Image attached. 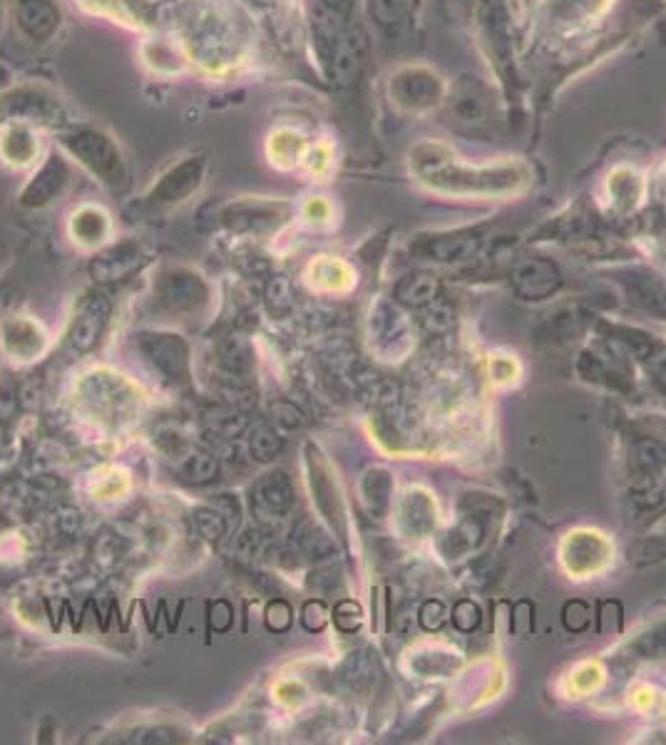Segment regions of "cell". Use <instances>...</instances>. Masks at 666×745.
<instances>
[{
    "label": "cell",
    "mask_w": 666,
    "mask_h": 745,
    "mask_svg": "<svg viewBox=\"0 0 666 745\" xmlns=\"http://www.w3.org/2000/svg\"><path fill=\"white\" fill-rule=\"evenodd\" d=\"M212 298V289L192 269H167L157 279L153 301L155 308L170 318H192L202 314Z\"/></svg>",
    "instance_id": "cell-1"
},
{
    "label": "cell",
    "mask_w": 666,
    "mask_h": 745,
    "mask_svg": "<svg viewBox=\"0 0 666 745\" xmlns=\"http://www.w3.org/2000/svg\"><path fill=\"white\" fill-rule=\"evenodd\" d=\"M63 145L102 184L112 187V190H120V187L127 184V165L117 145L108 135H102L98 129H78L65 137Z\"/></svg>",
    "instance_id": "cell-2"
},
{
    "label": "cell",
    "mask_w": 666,
    "mask_h": 745,
    "mask_svg": "<svg viewBox=\"0 0 666 745\" xmlns=\"http://www.w3.org/2000/svg\"><path fill=\"white\" fill-rule=\"evenodd\" d=\"M137 353L159 375V381L170 383L174 388L190 385L192 381V353L190 343L177 334L147 331L135 338Z\"/></svg>",
    "instance_id": "cell-3"
},
{
    "label": "cell",
    "mask_w": 666,
    "mask_h": 745,
    "mask_svg": "<svg viewBox=\"0 0 666 745\" xmlns=\"http://www.w3.org/2000/svg\"><path fill=\"white\" fill-rule=\"evenodd\" d=\"M82 398L90 403L92 410H98L100 420H127V415L137 410V391L125 383L120 375L92 373L86 383Z\"/></svg>",
    "instance_id": "cell-4"
},
{
    "label": "cell",
    "mask_w": 666,
    "mask_h": 745,
    "mask_svg": "<svg viewBox=\"0 0 666 745\" xmlns=\"http://www.w3.org/2000/svg\"><path fill=\"white\" fill-rule=\"evenodd\" d=\"M112 316V301L102 291H92L78 304L70 326V346L78 353H90L105 336Z\"/></svg>",
    "instance_id": "cell-5"
},
{
    "label": "cell",
    "mask_w": 666,
    "mask_h": 745,
    "mask_svg": "<svg viewBox=\"0 0 666 745\" xmlns=\"http://www.w3.org/2000/svg\"><path fill=\"white\" fill-rule=\"evenodd\" d=\"M391 95L403 110H430L443 98V82L426 68H406L391 80Z\"/></svg>",
    "instance_id": "cell-6"
},
{
    "label": "cell",
    "mask_w": 666,
    "mask_h": 745,
    "mask_svg": "<svg viewBox=\"0 0 666 745\" xmlns=\"http://www.w3.org/2000/svg\"><path fill=\"white\" fill-rule=\"evenodd\" d=\"M0 343H3V351L13 358L18 363H31L37 361L48 348V338L41 324H35L31 318H15L8 320L0 331Z\"/></svg>",
    "instance_id": "cell-7"
},
{
    "label": "cell",
    "mask_w": 666,
    "mask_h": 745,
    "mask_svg": "<svg viewBox=\"0 0 666 745\" xmlns=\"http://www.w3.org/2000/svg\"><path fill=\"white\" fill-rule=\"evenodd\" d=\"M204 165L200 159H187V162L172 167L170 172L162 174L157 187L149 192V202L155 204H182L187 196H192L202 187Z\"/></svg>",
    "instance_id": "cell-8"
},
{
    "label": "cell",
    "mask_w": 666,
    "mask_h": 745,
    "mask_svg": "<svg viewBox=\"0 0 666 745\" xmlns=\"http://www.w3.org/2000/svg\"><path fill=\"white\" fill-rule=\"evenodd\" d=\"M560 284H562L560 271L555 263H550V261L528 259V261H520L518 267L512 269V286L522 298L542 301L555 294Z\"/></svg>",
    "instance_id": "cell-9"
},
{
    "label": "cell",
    "mask_w": 666,
    "mask_h": 745,
    "mask_svg": "<svg viewBox=\"0 0 666 745\" xmlns=\"http://www.w3.org/2000/svg\"><path fill=\"white\" fill-rule=\"evenodd\" d=\"M296 503V489L286 473L274 470V473L261 475L255 485H251V505L259 512L281 517L286 515Z\"/></svg>",
    "instance_id": "cell-10"
},
{
    "label": "cell",
    "mask_w": 666,
    "mask_h": 745,
    "mask_svg": "<svg viewBox=\"0 0 666 745\" xmlns=\"http://www.w3.org/2000/svg\"><path fill=\"white\" fill-rule=\"evenodd\" d=\"M70 237L82 249H98L112 237V222L105 210L95 204H82L70 216Z\"/></svg>",
    "instance_id": "cell-11"
},
{
    "label": "cell",
    "mask_w": 666,
    "mask_h": 745,
    "mask_svg": "<svg viewBox=\"0 0 666 745\" xmlns=\"http://www.w3.org/2000/svg\"><path fill=\"white\" fill-rule=\"evenodd\" d=\"M37 157V135L27 122H8L0 129V159L15 169L33 165Z\"/></svg>",
    "instance_id": "cell-12"
},
{
    "label": "cell",
    "mask_w": 666,
    "mask_h": 745,
    "mask_svg": "<svg viewBox=\"0 0 666 745\" xmlns=\"http://www.w3.org/2000/svg\"><path fill=\"white\" fill-rule=\"evenodd\" d=\"M18 25L33 41H48L60 25L58 5L53 0H21L18 3Z\"/></svg>",
    "instance_id": "cell-13"
},
{
    "label": "cell",
    "mask_w": 666,
    "mask_h": 745,
    "mask_svg": "<svg viewBox=\"0 0 666 745\" xmlns=\"http://www.w3.org/2000/svg\"><path fill=\"white\" fill-rule=\"evenodd\" d=\"M65 184H68V167L58 157H50V162H45L37 177H33V182L25 187L21 200L23 204L41 210V206L58 200Z\"/></svg>",
    "instance_id": "cell-14"
},
{
    "label": "cell",
    "mask_w": 666,
    "mask_h": 745,
    "mask_svg": "<svg viewBox=\"0 0 666 745\" xmlns=\"http://www.w3.org/2000/svg\"><path fill=\"white\" fill-rule=\"evenodd\" d=\"M139 251L133 244H120V247L110 249L92 261V276L100 284H117V281L127 279L129 273L137 269Z\"/></svg>",
    "instance_id": "cell-15"
},
{
    "label": "cell",
    "mask_w": 666,
    "mask_h": 745,
    "mask_svg": "<svg viewBox=\"0 0 666 745\" xmlns=\"http://www.w3.org/2000/svg\"><path fill=\"white\" fill-rule=\"evenodd\" d=\"M440 294V281L436 276H430V273H408V276H403L396 286V301L400 306H408V308H426L438 301Z\"/></svg>",
    "instance_id": "cell-16"
},
{
    "label": "cell",
    "mask_w": 666,
    "mask_h": 745,
    "mask_svg": "<svg viewBox=\"0 0 666 745\" xmlns=\"http://www.w3.org/2000/svg\"><path fill=\"white\" fill-rule=\"evenodd\" d=\"M143 58L145 63L159 75H174L184 68V53L174 41L159 37V41H149L143 45Z\"/></svg>",
    "instance_id": "cell-17"
},
{
    "label": "cell",
    "mask_w": 666,
    "mask_h": 745,
    "mask_svg": "<svg viewBox=\"0 0 666 745\" xmlns=\"http://www.w3.org/2000/svg\"><path fill=\"white\" fill-rule=\"evenodd\" d=\"M304 153H306L304 139L294 129L281 127L269 137V157H271V162L281 169L298 165V159L304 157Z\"/></svg>",
    "instance_id": "cell-18"
},
{
    "label": "cell",
    "mask_w": 666,
    "mask_h": 745,
    "mask_svg": "<svg viewBox=\"0 0 666 745\" xmlns=\"http://www.w3.org/2000/svg\"><path fill=\"white\" fill-rule=\"evenodd\" d=\"M481 247V241L471 234H458V237H445V239H436L433 244L428 247V253L433 257L436 261H443V263H455V261H465V259H473V253Z\"/></svg>",
    "instance_id": "cell-19"
},
{
    "label": "cell",
    "mask_w": 666,
    "mask_h": 745,
    "mask_svg": "<svg viewBox=\"0 0 666 745\" xmlns=\"http://www.w3.org/2000/svg\"><path fill=\"white\" fill-rule=\"evenodd\" d=\"M361 493H363L365 507H369L373 515L386 512L388 497H391V477H388V473H383V470H371V473L363 477Z\"/></svg>",
    "instance_id": "cell-20"
},
{
    "label": "cell",
    "mask_w": 666,
    "mask_h": 745,
    "mask_svg": "<svg viewBox=\"0 0 666 745\" xmlns=\"http://www.w3.org/2000/svg\"><path fill=\"white\" fill-rule=\"evenodd\" d=\"M296 544H298V550H302L306 556H312V560H324V556L334 554V542L308 520H304L296 527Z\"/></svg>",
    "instance_id": "cell-21"
},
{
    "label": "cell",
    "mask_w": 666,
    "mask_h": 745,
    "mask_svg": "<svg viewBox=\"0 0 666 745\" xmlns=\"http://www.w3.org/2000/svg\"><path fill=\"white\" fill-rule=\"evenodd\" d=\"M219 361L229 373H247L251 368L249 343L244 341L241 336L227 338V343H224L222 351H219Z\"/></svg>",
    "instance_id": "cell-22"
},
{
    "label": "cell",
    "mask_w": 666,
    "mask_h": 745,
    "mask_svg": "<svg viewBox=\"0 0 666 745\" xmlns=\"http://www.w3.org/2000/svg\"><path fill=\"white\" fill-rule=\"evenodd\" d=\"M249 448H251V458L255 460L271 462L279 455L281 448H284V440L279 438V432L274 428L259 426L255 432H251Z\"/></svg>",
    "instance_id": "cell-23"
},
{
    "label": "cell",
    "mask_w": 666,
    "mask_h": 745,
    "mask_svg": "<svg viewBox=\"0 0 666 745\" xmlns=\"http://www.w3.org/2000/svg\"><path fill=\"white\" fill-rule=\"evenodd\" d=\"M371 13L386 33H398L406 18V0H371Z\"/></svg>",
    "instance_id": "cell-24"
},
{
    "label": "cell",
    "mask_w": 666,
    "mask_h": 745,
    "mask_svg": "<svg viewBox=\"0 0 666 745\" xmlns=\"http://www.w3.org/2000/svg\"><path fill=\"white\" fill-rule=\"evenodd\" d=\"M341 678L355 691H363L373 681V662L369 654H353L341 668Z\"/></svg>",
    "instance_id": "cell-25"
},
{
    "label": "cell",
    "mask_w": 666,
    "mask_h": 745,
    "mask_svg": "<svg viewBox=\"0 0 666 745\" xmlns=\"http://www.w3.org/2000/svg\"><path fill=\"white\" fill-rule=\"evenodd\" d=\"M194 524H196V532H200L204 540L210 542H217L222 540L224 534L229 530V522L224 520V515L217 512L214 507H200L194 512Z\"/></svg>",
    "instance_id": "cell-26"
},
{
    "label": "cell",
    "mask_w": 666,
    "mask_h": 745,
    "mask_svg": "<svg viewBox=\"0 0 666 745\" xmlns=\"http://www.w3.org/2000/svg\"><path fill=\"white\" fill-rule=\"evenodd\" d=\"M634 460L644 473H656L666 467V445L659 440H640L634 445Z\"/></svg>",
    "instance_id": "cell-27"
},
{
    "label": "cell",
    "mask_w": 666,
    "mask_h": 745,
    "mask_svg": "<svg viewBox=\"0 0 666 745\" xmlns=\"http://www.w3.org/2000/svg\"><path fill=\"white\" fill-rule=\"evenodd\" d=\"M267 304L274 316H286L294 306V291L286 276H274L267 286Z\"/></svg>",
    "instance_id": "cell-28"
},
{
    "label": "cell",
    "mask_w": 666,
    "mask_h": 745,
    "mask_svg": "<svg viewBox=\"0 0 666 745\" xmlns=\"http://www.w3.org/2000/svg\"><path fill=\"white\" fill-rule=\"evenodd\" d=\"M334 624L336 629L343 631V634H355V631H359L363 624L361 603L353 599H341L334 607Z\"/></svg>",
    "instance_id": "cell-29"
},
{
    "label": "cell",
    "mask_w": 666,
    "mask_h": 745,
    "mask_svg": "<svg viewBox=\"0 0 666 745\" xmlns=\"http://www.w3.org/2000/svg\"><path fill=\"white\" fill-rule=\"evenodd\" d=\"M217 460L212 455H204V452H194V455L187 458L182 473L190 483H210V479L217 477Z\"/></svg>",
    "instance_id": "cell-30"
},
{
    "label": "cell",
    "mask_w": 666,
    "mask_h": 745,
    "mask_svg": "<svg viewBox=\"0 0 666 745\" xmlns=\"http://www.w3.org/2000/svg\"><path fill=\"white\" fill-rule=\"evenodd\" d=\"M562 624H565L569 634H582L592 624V611L582 599H572L562 607Z\"/></svg>",
    "instance_id": "cell-31"
},
{
    "label": "cell",
    "mask_w": 666,
    "mask_h": 745,
    "mask_svg": "<svg viewBox=\"0 0 666 745\" xmlns=\"http://www.w3.org/2000/svg\"><path fill=\"white\" fill-rule=\"evenodd\" d=\"M445 621H448V609L440 599H428L424 601V607L418 609V624L420 629L428 631V634H436V631L443 629Z\"/></svg>",
    "instance_id": "cell-32"
},
{
    "label": "cell",
    "mask_w": 666,
    "mask_h": 745,
    "mask_svg": "<svg viewBox=\"0 0 666 745\" xmlns=\"http://www.w3.org/2000/svg\"><path fill=\"white\" fill-rule=\"evenodd\" d=\"M483 614H481V607L473 599H461L453 607V624L458 631H463V634H473V631L481 627Z\"/></svg>",
    "instance_id": "cell-33"
},
{
    "label": "cell",
    "mask_w": 666,
    "mask_h": 745,
    "mask_svg": "<svg viewBox=\"0 0 666 745\" xmlns=\"http://www.w3.org/2000/svg\"><path fill=\"white\" fill-rule=\"evenodd\" d=\"M424 328L430 336H445L450 328H453V314H450V308L443 304H436V301L426 306Z\"/></svg>",
    "instance_id": "cell-34"
},
{
    "label": "cell",
    "mask_w": 666,
    "mask_h": 745,
    "mask_svg": "<svg viewBox=\"0 0 666 745\" xmlns=\"http://www.w3.org/2000/svg\"><path fill=\"white\" fill-rule=\"evenodd\" d=\"M302 624L306 631H312V634H318V631H324L328 624V609L321 599H314V601H306L304 609H302Z\"/></svg>",
    "instance_id": "cell-35"
},
{
    "label": "cell",
    "mask_w": 666,
    "mask_h": 745,
    "mask_svg": "<svg viewBox=\"0 0 666 745\" xmlns=\"http://www.w3.org/2000/svg\"><path fill=\"white\" fill-rule=\"evenodd\" d=\"M291 621H294V611H291V607L284 599H276L269 603L267 627L274 631V634H284V631H289Z\"/></svg>",
    "instance_id": "cell-36"
},
{
    "label": "cell",
    "mask_w": 666,
    "mask_h": 745,
    "mask_svg": "<svg viewBox=\"0 0 666 745\" xmlns=\"http://www.w3.org/2000/svg\"><path fill=\"white\" fill-rule=\"evenodd\" d=\"M622 631V603L602 601L599 603V634H617Z\"/></svg>",
    "instance_id": "cell-37"
},
{
    "label": "cell",
    "mask_w": 666,
    "mask_h": 745,
    "mask_svg": "<svg viewBox=\"0 0 666 745\" xmlns=\"http://www.w3.org/2000/svg\"><path fill=\"white\" fill-rule=\"evenodd\" d=\"M636 651H640V654L646 656V658L666 656V624L650 631L646 636H642L640 644H636Z\"/></svg>",
    "instance_id": "cell-38"
},
{
    "label": "cell",
    "mask_w": 666,
    "mask_h": 745,
    "mask_svg": "<svg viewBox=\"0 0 666 745\" xmlns=\"http://www.w3.org/2000/svg\"><path fill=\"white\" fill-rule=\"evenodd\" d=\"M632 499H634V503L640 505V507H644V509H650V507L654 509V507H659V505L664 503L666 495H664V489H662L659 485L644 483V485H640V487H634Z\"/></svg>",
    "instance_id": "cell-39"
},
{
    "label": "cell",
    "mask_w": 666,
    "mask_h": 745,
    "mask_svg": "<svg viewBox=\"0 0 666 745\" xmlns=\"http://www.w3.org/2000/svg\"><path fill=\"white\" fill-rule=\"evenodd\" d=\"M515 617H512V631H518V634H528L532 629V617H522V611H534L532 603L528 599H522L515 603Z\"/></svg>",
    "instance_id": "cell-40"
},
{
    "label": "cell",
    "mask_w": 666,
    "mask_h": 745,
    "mask_svg": "<svg viewBox=\"0 0 666 745\" xmlns=\"http://www.w3.org/2000/svg\"><path fill=\"white\" fill-rule=\"evenodd\" d=\"M597 3H602V0H557V5L565 13H589L595 11Z\"/></svg>",
    "instance_id": "cell-41"
},
{
    "label": "cell",
    "mask_w": 666,
    "mask_h": 745,
    "mask_svg": "<svg viewBox=\"0 0 666 745\" xmlns=\"http://www.w3.org/2000/svg\"><path fill=\"white\" fill-rule=\"evenodd\" d=\"M652 379L662 391H666V353L652 358Z\"/></svg>",
    "instance_id": "cell-42"
}]
</instances>
